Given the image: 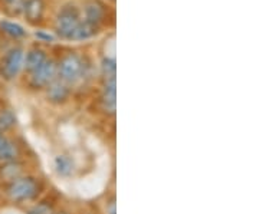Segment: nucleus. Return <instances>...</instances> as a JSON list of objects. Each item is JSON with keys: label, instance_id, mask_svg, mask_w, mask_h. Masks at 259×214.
<instances>
[{"label": "nucleus", "instance_id": "f3484780", "mask_svg": "<svg viewBox=\"0 0 259 214\" xmlns=\"http://www.w3.org/2000/svg\"><path fill=\"white\" fill-rule=\"evenodd\" d=\"M16 125V117L10 110H0V134H5Z\"/></svg>", "mask_w": 259, "mask_h": 214}, {"label": "nucleus", "instance_id": "f8f14e48", "mask_svg": "<svg viewBox=\"0 0 259 214\" xmlns=\"http://www.w3.org/2000/svg\"><path fill=\"white\" fill-rule=\"evenodd\" d=\"M101 29L94 26L91 23L85 22V20H81V23L78 25V28L75 29L74 35H72V39L71 42H82V40H90L95 37L98 33H100Z\"/></svg>", "mask_w": 259, "mask_h": 214}, {"label": "nucleus", "instance_id": "4be33fe9", "mask_svg": "<svg viewBox=\"0 0 259 214\" xmlns=\"http://www.w3.org/2000/svg\"><path fill=\"white\" fill-rule=\"evenodd\" d=\"M111 2H115V0H111Z\"/></svg>", "mask_w": 259, "mask_h": 214}, {"label": "nucleus", "instance_id": "423d86ee", "mask_svg": "<svg viewBox=\"0 0 259 214\" xmlns=\"http://www.w3.org/2000/svg\"><path fill=\"white\" fill-rule=\"evenodd\" d=\"M108 5L102 0H85L81 9V16L85 22L101 29L108 22Z\"/></svg>", "mask_w": 259, "mask_h": 214}, {"label": "nucleus", "instance_id": "f03ea898", "mask_svg": "<svg viewBox=\"0 0 259 214\" xmlns=\"http://www.w3.org/2000/svg\"><path fill=\"white\" fill-rule=\"evenodd\" d=\"M56 65H58V79L64 81L69 86L83 79L88 69L85 59L76 52L64 54L59 61H56Z\"/></svg>", "mask_w": 259, "mask_h": 214}, {"label": "nucleus", "instance_id": "f257e3e1", "mask_svg": "<svg viewBox=\"0 0 259 214\" xmlns=\"http://www.w3.org/2000/svg\"><path fill=\"white\" fill-rule=\"evenodd\" d=\"M44 190V184L39 178L30 176H22L9 181L6 186V196L13 203H26L39 197Z\"/></svg>", "mask_w": 259, "mask_h": 214}, {"label": "nucleus", "instance_id": "aec40b11", "mask_svg": "<svg viewBox=\"0 0 259 214\" xmlns=\"http://www.w3.org/2000/svg\"><path fill=\"white\" fill-rule=\"evenodd\" d=\"M105 210H107V214H115V200L114 198H112L111 201L107 203Z\"/></svg>", "mask_w": 259, "mask_h": 214}, {"label": "nucleus", "instance_id": "39448f33", "mask_svg": "<svg viewBox=\"0 0 259 214\" xmlns=\"http://www.w3.org/2000/svg\"><path fill=\"white\" fill-rule=\"evenodd\" d=\"M28 75V86L35 91L47 89L58 78V65L54 58H48L44 65H40L36 71Z\"/></svg>", "mask_w": 259, "mask_h": 214}, {"label": "nucleus", "instance_id": "9b49d317", "mask_svg": "<svg viewBox=\"0 0 259 214\" xmlns=\"http://www.w3.org/2000/svg\"><path fill=\"white\" fill-rule=\"evenodd\" d=\"M45 91H47L48 99L54 103L66 102L69 99V96H71V86L65 84L64 81L58 79V78L48 86Z\"/></svg>", "mask_w": 259, "mask_h": 214}, {"label": "nucleus", "instance_id": "2eb2a0df", "mask_svg": "<svg viewBox=\"0 0 259 214\" xmlns=\"http://www.w3.org/2000/svg\"><path fill=\"white\" fill-rule=\"evenodd\" d=\"M0 174H2L3 180L12 181L15 178H19L23 176V168H22V164L19 161H10V163H5L2 166Z\"/></svg>", "mask_w": 259, "mask_h": 214}, {"label": "nucleus", "instance_id": "5701e85b", "mask_svg": "<svg viewBox=\"0 0 259 214\" xmlns=\"http://www.w3.org/2000/svg\"><path fill=\"white\" fill-rule=\"evenodd\" d=\"M0 2H2V0H0Z\"/></svg>", "mask_w": 259, "mask_h": 214}, {"label": "nucleus", "instance_id": "412c9836", "mask_svg": "<svg viewBox=\"0 0 259 214\" xmlns=\"http://www.w3.org/2000/svg\"><path fill=\"white\" fill-rule=\"evenodd\" d=\"M56 214H66V213H56Z\"/></svg>", "mask_w": 259, "mask_h": 214}, {"label": "nucleus", "instance_id": "6ab92c4d", "mask_svg": "<svg viewBox=\"0 0 259 214\" xmlns=\"http://www.w3.org/2000/svg\"><path fill=\"white\" fill-rule=\"evenodd\" d=\"M36 37L42 42H54V39H55V36H52L51 33H47L45 30H37Z\"/></svg>", "mask_w": 259, "mask_h": 214}, {"label": "nucleus", "instance_id": "7ed1b4c3", "mask_svg": "<svg viewBox=\"0 0 259 214\" xmlns=\"http://www.w3.org/2000/svg\"><path fill=\"white\" fill-rule=\"evenodd\" d=\"M81 20H82L81 9L76 5L74 3L64 5L56 13L55 20H54V30H55L56 36L64 40H71L75 29L78 28Z\"/></svg>", "mask_w": 259, "mask_h": 214}, {"label": "nucleus", "instance_id": "6e6552de", "mask_svg": "<svg viewBox=\"0 0 259 214\" xmlns=\"http://www.w3.org/2000/svg\"><path fill=\"white\" fill-rule=\"evenodd\" d=\"M47 13V0H25L23 16L29 25L39 26L44 23Z\"/></svg>", "mask_w": 259, "mask_h": 214}, {"label": "nucleus", "instance_id": "0eeeda50", "mask_svg": "<svg viewBox=\"0 0 259 214\" xmlns=\"http://www.w3.org/2000/svg\"><path fill=\"white\" fill-rule=\"evenodd\" d=\"M100 102L104 111L110 115L115 114L117 108V79H104L102 81Z\"/></svg>", "mask_w": 259, "mask_h": 214}, {"label": "nucleus", "instance_id": "20e7f679", "mask_svg": "<svg viewBox=\"0 0 259 214\" xmlns=\"http://www.w3.org/2000/svg\"><path fill=\"white\" fill-rule=\"evenodd\" d=\"M25 50L22 46H13L0 58V78L5 81H15L23 71Z\"/></svg>", "mask_w": 259, "mask_h": 214}, {"label": "nucleus", "instance_id": "4468645a", "mask_svg": "<svg viewBox=\"0 0 259 214\" xmlns=\"http://www.w3.org/2000/svg\"><path fill=\"white\" fill-rule=\"evenodd\" d=\"M2 12L9 18H18L23 15L25 9V0H2L0 2Z\"/></svg>", "mask_w": 259, "mask_h": 214}, {"label": "nucleus", "instance_id": "dca6fc26", "mask_svg": "<svg viewBox=\"0 0 259 214\" xmlns=\"http://www.w3.org/2000/svg\"><path fill=\"white\" fill-rule=\"evenodd\" d=\"M100 69H101L102 81L104 79H114L117 75V62L112 56H104L100 64Z\"/></svg>", "mask_w": 259, "mask_h": 214}, {"label": "nucleus", "instance_id": "a211bd4d", "mask_svg": "<svg viewBox=\"0 0 259 214\" xmlns=\"http://www.w3.org/2000/svg\"><path fill=\"white\" fill-rule=\"evenodd\" d=\"M55 167L56 171L59 173V174H62V176H68V174H71L72 173V167H74V164H72V161L69 157H66V155H58L55 159Z\"/></svg>", "mask_w": 259, "mask_h": 214}, {"label": "nucleus", "instance_id": "9d476101", "mask_svg": "<svg viewBox=\"0 0 259 214\" xmlns=\"http://www.w3.org/2000/svg\"><path fill=\"white\" fill-rule=\"evenodd\" d=\"M20 158V147L16 141H13L5 134H0V163L19 161Z\"/></svg>", "mask_w": 259, "mask_h": 214}, {"label": "nucleus", "instance_id": "ddd939ff", "mask_svg": "<svg viewBox=\"0 0 259 214\" xmlns=\"http://www.w3.org/2000/svg\"><path fill=\"white\" fill-rule=\"evenodd\" d=\"M0 32L6 36L15 39V40L23 39L28 35L22 25H19L16 22H12V20H2L0 22Z\"/></svg>", "mask_w": 259, "mask_h": 214}, {"label": "nucleus", "instance_id": "1a4fd4ad", "mask_svg": "<svg viewBox=\"0 0 259 214\" xmlns=\"http://www.w3.org/2000/svg\"><path fill=\"white\" fill-rule=\"evenodd\" d=\"M48 58H49V56H48L47 50H45L44 47L37 46V45L32 46L28 52L25 54V64H23L25 72H26V74H30V72L36 71L39 66L45 64V61H47Z\"/></svg>", "mask_w": 259, "mask_h": 214}]
</instances>
